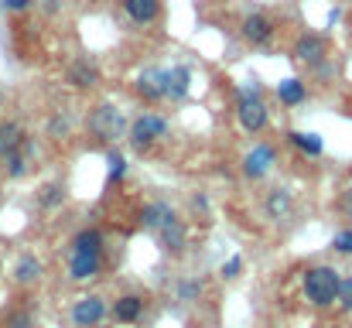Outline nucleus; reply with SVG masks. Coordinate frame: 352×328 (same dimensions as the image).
Listing matches in <instances>:
<instances>
[{
  "label": "nucleus",
  "instance_id": "f257e3e1",
  "mask_svg": "<svg viewBox=\"0 0 352 328\" xmlns=\"http://www.w3.org/2000/svg\"><path fill=\"white\" fill-rule=\"evenodd\" d=\"M339 270L329 267V263H318V267H308L305 277H301V291H305V301L315 305V308H329L339 301Z\"/></svg>",
  "mask_w": 352,
  "mask_h": 328
},
{
  "label": "nucleus",
  "instance_id": "f03ea898",
  "mask_svg": "<svg viewBox=\"0 0 352 328\" xmlns=\"http://www.w3.org/2000/svg\"><path fill=\"white\" fill-rule=\"evenodd\" d=\"M236 123L246 133H263L270 127V107H267L260 86H243L236 93Z\"/></svg>",
  "mask_w": 352,
  "mask_h": 328
},
{
  "label": "nucleus",
  "instance_id": "7ed1b4c3",
  "mask_svg": "<svg viewBox=\"0 0 352 328\" xmlns=\"http://www.w3.org/2000/svg\"><path fill=\"white\" fill-rule=\"evenodd\" d=\"M168 130H171L168 116L157 113V109H147V113L133 116V123H130L126 133H130V144H133L137 151H147V147H154L161 137H168Z\"/></svg>",
  "mask_w": 352,
  "mask_h": 328
},
{
  "label": "nucleus",
  "instance_id": "20e7f679",
  "mask_svg": "<svg viewBox=\"0 0 352 328\" xmlns=\"http://www.w3.org/2000/svg\"><path fill=\"white\" fill-rule=\"evenodd\" d=\"M86 130L96 140H117V137H123V130H126V120H123V113L117 109V103H96V107L89 109Z\"/></svg>",
  "mask_w": 352,
  "mask_h": 328
},
{
  "label": "nucleus",
  "instance_id": "39448f33",
  "mask_svg": "<svg viewBox=\"0 0 352 328\" xmlns=\"http://www.w3.org/2000/svg\"><path fill=\"white\" fill-rule=\"evenodd\" d=\"M168 79H171V69H144L133 79V96L144 100L147 107H157L161 100H168Z\"/></svg>",
  "mask_w": 352,
  "mask_h": 328
},
{
  "label": "nucleus",
  "instance_id": "423d86ee",
  "mask_svg": "<svg viewBox=\"0 0 352 328\" xmlns=\"http://www.w3.org/2000/svg\"><path fill=\"white\" fill-rule=\"evenodd\" d=\"M291 58L301 62V65H318V62H325V58H329V38L318 34V31L298 34L294 45H291Z\"/></svg>",
  "mask_w": 352,
  "mask_h": 328
},
{
  "label": "nucleus",
  "instance_id": "0eeeda50",
  "mask_svg": "<svg viewBox=\"0 0 352 328\" xmlns=\"http://www.w3.org/2000/svg\"><path fill=\"white\" fill-rule=\"evenodd\" d=\"M69 315H72V325L76 328H96V325H103V318L110 315V308H107V301L100 294H86V298H79L72 305Z\"/></svg>",
  "mask_w": 352,
  "mask_h": 328
},
{
  "label": "nucleus",
  "instance_id": "6e6552de",
  "mask_svg": "<svg viewBox=\"0 0 352 328\" xmlns=\"http://www.w3.org/2000/svg\"><path fill=\"white\" fill-rule=\"evenodd\" d=\"M274 161H277V151H274V144H256V147H250L246 154H243V161H239V171L250 178V182H260L270 168H274Z\"/></svg>",
  "mask_w": 352,
  "mask_h": 328
},
{
  "label": "nucleus",
  "instance_id": "1a4fd4ad",
  "mask_svg": "<svg viewBox=\"0 0 352 328\" xmlns=\"http://www.w3.org/2000/svg\"><path fill=\"white\" fill-rule=\"evenodd\" d=\"M274 34H277V28H274V21H270L267 14H246L243 24H239V38H243L246 45H253V48L270 45Z\"/></svg>",
  "mask_w": 352,
  "mask_h": 328
},
{
  "label": "nucleus",
  "instance_id": "9d476101",
  "mask_svg": "<svg viewBox=\"0 0 352 328\" xmlns=\"http://www.w3.org/2000/svg\"><path fill=\"white\" fill-rule=\"evenodd\" d=\"M65 83H69L72 89L86 93V89H93V86L100 83V65H96L93 58H76V62L65 69Z\"/></svg>",
  "mask_w": 352,
  "mask_h": 328
},
{
  "label": "nucleus",
  "instance_id": "9b49d317",
  "mask_svg": "<svg viewBox=\"0 0 352 328\" xmlns=\"http://www.w3.org/2000/svg\"><path fill=\"white\" fill-rule=\"evenodd\" d=\"M120 7H123V14H126L133 24H140V28L154 24L157 14H161V0H120Z\"/></svg>",
  "mask_w": 352,
  "mask_h": 328
},
{
  "label": "nucleus",
  "instance_id": "f8f14e48",
  "mask_svg": "<svg viewBox=\"0 0 352 328\" xmlns=\"http://www.w3.org/2000/svg\"><path fill=\"white\" fill-rule=\"evenodd\" d=\"M157 232H161V243H164L168 253H182L188 246V226H185V219L171 216Z\"/></svg>",
  "mask_w": 352,
  "mask_h": 328
},
{
  "label": "nucleus",
  "instance_id": "ddd939ff",
  "mask_svg": "<svg viewBox=\"0 0 352 328\" xmlns=\"http://www.w3.org/2000/svg\"><path fill=\"white\" fill-rule=\"evenodd\" d=\"M305 100H308L305 79L291 76V79H280V83H277V103H280V107H301Z\"/></svg>",
  "mask_w": 352,
  "mask_h": 328
},
{
  "label": "nucleus",
  "instance_id": "4468645a",
  "mask_svg": "<svg viewBox=\"0 0 352 328\" xmlns=\"http://www.w3.org/2000/svg\"><path fill=\"white\" fill-rule=\"evenodd\" d=\"M100 274V253H72L69 256V277L72 281H93Z\"/></svg>",
  "mask_w": 352,
  "mask_h": 328
},
{
  "label": "nucleus",
  "instance_id": "2eb2a0df",
  "mask_svg": "<svg viewBox=\"0 0 352 328\" xmlns=\"http://www.w3.org/2000/svg\"><path fill=\"white\" fill-rule=\"evenodd\" d=\"M21 147H28L24 127L14 123V120H3V123H0V157H7V154H14V151H21Z\"/></svg>",
  "mask_w": 352,
  "mask_h": 328
},
{
  "label": "nucleus",
  "instance_id": "dca6fc26",
  "mask_svg": "<svg viewBox=\"0 0 352 328\" xmlns=\"http://www.w3.org/2000/svg\"><path fill=\"white\" fill-rule=\"evenodd\" d=\"M140 315H144V298L140 294H120L113 301V318L120 325H133Z\"/></svg>",
  "mask_w": 352,
  "mask_h": 328
},
{
  "label": "nucleus",
  "instance_id": "f3484780",
  "mask_svg": "<svg viewBox=\"0 0 352 328\" xmlns=\"http://www.w3.org/2000/svg\"><path fill=\"white\" fill-rule=\"evenodd\" d=\"M263 209H267V216L274 219V222H284V219L291 216L294 202H291V195H287L284 188H274V192H267V199H263Z\"/></svg>",
  "mask_w": 352,
  "mask_h": 328
},
{
  "label": "nucleus",
  "instance_id": "a211bd4d",
  "mask_svg": "<svg viewBox=\"0 0 352 328\" xmlns=\"http://www.w3.org/2000/svg\"><path fill=\"white\" fill-rule=\"evenodd\" d=\"M171 216H175V209H171L168 202H147V206L140 209V226H147V229H161Z\"/></svg>",
  "mask_w": 352,
  "mask_h": 328
},
{
  "label": "nucleus",
  "instance_id": "6ab92c4d",
  "mask_svg": "<svg viewBox=\"0 0 352 328\" xmlns=\"http://www.w3.org/2000/svg\"><path fill=\"white\" fill-rule=\"evenodd\" d=\"M287 140H291V147H298V151H301V154H308V157H318V154L325 151V140H322L318 133L291 130V133H287Z\"/></svg>",
  "mask_w": 352,
  "mask_h": 328
},
{
  "label": "nucleus",
  "instance_id": "aec40b11",
  "mask_svg": "<svg viewBox=\"0 0 352 328\" xmlns=\"http://www.w3.org/2000/svg\"><path fill=\"white\" fill-rule=\"evenodd\" d=\"M188 86H192V72L185 65H175L171 69V79H168V100H185L188 96Z\"/></svg>",
  "mask_w": 352,
  "mask_h": 328
},
{
  "label": "nucleus",
  "instance_id": "412c9836",
  "mask_svg": "<svg viewBox=\"0 0 352 328\" xmlns=\"http://www.w3.org/2000/svg\"><path fill=\"white\" fill-rule=\"evenodd\" d=\"M72 253H103V232H100V229H82V232H76Z\"/></svg>",
  "mask_w": 352,
  "mask_h": 328
},
{
  "label": "nucleus",
  "instance_id": "4be33fe9",
  "mask_svg": "<svg viewBox=\"0 0 352 328\" xmlns=\"http://www.w3.org/2000/svg\"><path fill=\"white\" fill-rule=\"evenodd\" d=\"M14 277H17V284H31V281L41 277V263H38L31 253H24V256L14 263Z\"/></svg>",
  "mask_w": 352,
  "mask_h": 328
},
{
  "label": "nucleus",
  "instance_id": "5701e85b",
  "mask_svg": "<svg viewBox=\"0 0 352 328\" xmlns=\"http://www.w3.org/2000/svg\"><path fill=\"white\" fill-rule=\"evenodd\" d=\"M0 161H3L7 178H24V175H28V147H21V151H14V154H7V157H0Z\"/></svg>",
  "mask_w": 352,
  "mask_h": 328
},
{
  "label": "nucleus",
  "instance_id": "b1692460",
  "mask_svg": "<svg viewBox=\"0 0 352 328\" xmlns=\"http://www.w3.org/2000/svg\"><path fill=\"white\" fill-rule=\"evenodd\" d=\"M332 250H336V253H342V256H352V229H339V232H336Z\"/></svg>",
  "mask_w": 352,
  "mask_h": 328
},
{
  "label": "nucleus",
  "instance_id": "393cba45",
  "mask_svg": "<svg viewBox=\"0 0 352 328\" xmlns=\"http://www.w3.org/2000/svg\"><path fill=\"white\" fill-rule=\"evenodd\" d=\"M38 202H41V206H58V202H62V185H45V188L38 192Z\"/></svg>",
  "mask_w": 352,
  "mask_h": 328
},
{
  "label": "nucleus",
  "instance_id": "a878e982",
  "mask_svg": "<svg viewBox=\"0 0 352 328\" xmlns=\"http://www.w3.org/2000/svg\"><path fill=\"white\" fill-rule=\"evenodd\" d=\"M123 175H126V161H123V154L110 151V182H123Z\"/></svg>",
  "mask_w": 352,
  "mask_h": 328
},
{
  "label": "nucleus",
  "instance_id": "bb28decb",
  "mask_svg": "<svg viewBox=\"0 0 352 328\" xmlns=\"http://www.w3.org/2000/svg\"><path fill=\"white\" fill-rule=\"evenodd\" d=\"M199 291H202V287H199L195 281H178V298H182V301H195Z\"/></svg>",
  "mask_w": 352,
  "mask_h": 328
},
{
  "label": "nucleus",
  "instance_id": "cd10ccee",
  "mask_svg": "<svg viewBox=\"0 0 352 328\" xmlns=\"http://www.w3.org/2000/svg\"><path fill=\"white\" fill-rule=\"evenodd\" d=\"M339 305L352 311V277H342V284H339Z\"/></svg>",
  "mask_w": 352,
  "mask_h": 328
},
{
  "label": "nucleus",
  "instance_id": "c85d7f7f",
  "mask_svg": "<svg viewBox=\"0 0 352 328\" xmlns=\"http://www.w3.org/2000/svg\"><path fill=\"white\" fill-rule=\"evenodd\" d=\"M239 270H243V256L226 260V267H223V281H233V277H239Z\"/></svg>",
  "mask_w": 352,
  "mask_h": 328
},
{
  "label": "nucleus",
  "instance_id": "c756f323",
  "mask_svg": "<svg viewBox=\"0 0 352 328\" xmlns=\"http://www.w3.org/2000/svg\"><path fill=\"white\" fill-rule=\"evenodd\" d=\"M7 328H31V315H24V311H14V315L7 318Z\"/></svg>",
  "mask_w": 352,
  "mask_h": 328
},
{
  "label": "nucleus",
  "instance_id": "7c9ffc66",
  "mask_svg": "<svg viewBox=\"0 0 352 328\" xmlns=\"http://www.w3.org/2000/svg\"><path fill=\"white\" fill-rule=\"evenodd\" d=\"M3 7H7V10H28L31 0H3Z\"/></svg>",
  "mask_w": 352,
  "mask_h": 328
},
{
  "label": "nucleus",
  "instance_id": "2f4dec72",
  "mask_svg": "<svg viewBox=\"0 0 352 328\" xmlns=\"http://www.w3.org/2000/svg\"><path fill=\"white\" fill-rule=\"evenodd\" d=\"M339 206H342V212L352 219V188H346V195H342V202H339Z\"/></svg>",
  "mask_w": 352,
  "mask_h": 328
}]
</instances>
